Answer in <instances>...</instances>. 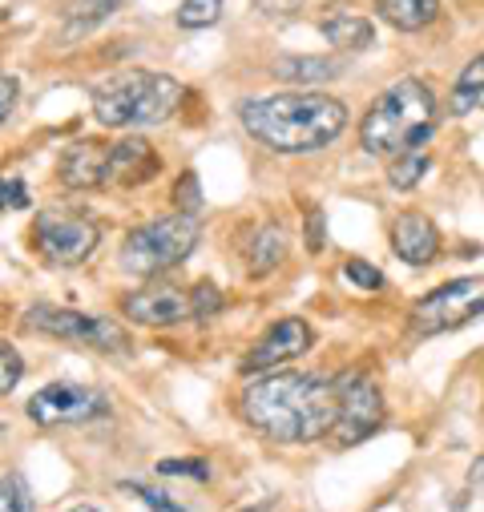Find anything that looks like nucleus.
Listing matches in <instances>:
<instances>
[{
	"instance_id": "1",
	"label": "nucleus",
	"mask_w": 484,
	"mask_h": 512,
	"mask_svg": "<svg viewBox=\"0 0 484 512\" xmlns=\"http://www.w3.org/2000/svg\"><path fill=\"white\" fill-rule=\"evenodd\" d=\"M242 420L275 444H315L335 428V379L267 371L242 392Z\"/></svg>"
},
{
	"instance_id": "2",
	"label": "nucleus",
	"mask_w": 484,
	"mask_h": 512,
	"mask_svg": "<svg viewBox=\"0 0 484 512\" xmlns=\"http://www.w3.org/2000/svg\"><path fill=\"white\" fill-rule=\"evenodd\" d=\"M238 121L255 142L283 154H307L331 146L347 130V105L331 93H271L238 105Z\"/></svg>"
},
{
	"instance_id": "3",
	"label": "nucleus",
	"mask_w": 484,
	"mask_h": 512,
	"mask_svg": "<svg viewBox=\"0 0 484 512\" xmlns=\"http://www.w3.org/2000/svg\"><path fill=\"white\" fill-rule=\"evenodd\" d=\"M436 121H440V109H436L432 89L416 77H404V81L388 85L368 109H363L359 146L376 158L392 162L400 154L420 150L436 134Z\"/></svg>"
},
{
	"instance_id": "4",
	"label": "nucleus",
	"mask_w": 484,
	"mask_h": 512,
	"mask_svg": "<svg viewBox=\"0 0 484 512\" xmlns=\"http://www.w3.org/2000/svg\"><path fill=\"white\" fill-rule=\"evenodd\" d=\"M182 101V85L166 73L126 69L93 85V117L109 130H150L174 117Z\"/></svg>"
},
{
	"instance_id": "5",
	"label": "nucleus",
	"mask_w": 484,
	"mask_h": 512,
	"mask_svg": "<svg viewBox=\"0 0 484 512\" xmlns=\"http://www.w3.org/2000/svg\"><path fill=\"white\" fill-rule=\"evenodd\" d=\"M198 246V218L194 214H166L146 226H134L121 242V267L138 279L166 275L190 259Z\"/></svg>"
},
{
	"instance_id": "6",
	"label": "nucleus",
	"mask_w": 484,
	"mask_h": 512,
	"mask_svg": "<svg viewBox=\"0 0 484 512\" xmlns=\"http://www.w3.org/2000/svg\"><path fill=\"white\" fill-rule=\"evenodd\" d=\"M25 323L41 335H53L61 343H77V347H93L105 355H130V335L121 323L105 319V315H85V311H69V307H49L37 303L25 311Z\"/></svg>"
},
{
	"instance_id": "7",
	"label": "nucleus",
	"mask_w": 484,
	"mask_h": 512,
	"mask_svg": "<svg viewBox=\"0 0 484 512\" xmlns=\"http://www.w3.org/2000/svg\"><path fill=\"white\" fill-rule=\"evenodd\" d=\"M335 428H331V440L339 448H351V444H363L372 432H380L384 416H388V404H384V392L380 383L368 375V371H343L335 379Z\"/></svg>"
},
{
	"instance_id": "8",
	"label": "nucleus",
	"mask_w": 484,
	"mask_h": 512,
	"mask_svg": "<svg viewBox=\"0 0 484 512\" xmlns=\"http://www.w3.org/2000/svg\"><path fill=\"white\" fill-rule=\"evenodd\" d=\"M101 230L93 218L77 214V210H45L33 222V246L45 263L53 267H77L97 250Z\"/></svg>"
},
{
	"instance_id": "9",
	"label": "nucleus",
	"mask_w": 484,
	"mask_h": 512,
	"mask_svg": "<svg viewBox=\"0 0 484 512\" xmlns=\"http://www.w3.org/2000/svg\"><path fill=\"white\" fill-rule=\"evenodd\" d=\"M480 315H484V279H452L412 307V327L420 335H440Z\"/></svg>"
},
{
	"instance_id": "10",
	"label": "nucleus",
	"mask_w": 484,
	"mask_h": 512,
	"mask_svg": "<svg viewBox=\"0 0 484 512\" xmlns=\"http://www.w3.org/2000/svg\"><path fill=\"white\" fill-rule=\"evenodd\" d=\"M29 420L41 428H69V424H93L109 416V396L85 383H49L25 404Z\"/></svg>"
},
{
	"instance_id": "11",
	"label": "nucleus",
	"mask_w": 484,
	"mask_h": 512,
	"mask_svg": "<svg viewBox=\"0 0 484 512\" xmlns=\"http://www.w3.org/2000/svg\"><path fill=\"white\" fill-rule=\"evenodd\" d=\"M121 315L142 327H178V323L194 319V299H190V287L150 283V287H138L121 299Z\"/></svg>"
},
{
	"instance_id": "12",
	"label": "nucleus",
	"mask_w": 484,
	"mask_h": 512,
	"mask_svg": "<svg viewBox=\"0 0 484 512\" xmlns=\"http://www.w3.org/2000/svg\"><path fill=\"white\" fill-rule=\"evenodd\" d=\"M311 343H315V331L303 323V319H279L255 347H251V355L242 359V371L247 375H255V371H279L283 363H291V359H299L303 351H311Z\"/></svg>"
},
{
	"instance_id": "13",
	"label": "nucleus",
	"mask_w": 484,
	"mask_h": 512,
	"mask_svg": "<svg viewBox=\"0 0 484 512\" xmlns=\"http://www.w3.org/2000/svg\"><path fill=\"white\" fill-rule=\"evenodd\" d=\"M158 170H162V158H158V150H154L146 138H121V142H113V150H109L105 186L134 190V186L150 182Z\"/></svg>"
},
{
	"instance_id": "14",
	"label": "nucleus",
	"mask_w": 484,
	"mask_h": 512,
	"mask_svg": "<svg viewBox=\"0 0 484 512\" xmlns=\"http://www.w3.org/2000/svg\"><path fill=\"white\" fill-rule=\"evenodd\" d=\"M392 250L396 259L408 263V267H428L440 259V230L428 214L420 210H408L392 222Z\"/></svg>"
},
{
	"instance_id": "15",
	"label": "nucleus",
	"mask_w": 484,
	"mask_h": 512,
	"mask_svg": "<svg viewBox=\"0 0 484 512\" xmlns=\"http://www.w3.org/2000/svg\"><path fill=\"white\" fill-rule=\"evenodd\" d=\"M109 150H113V146L101 142V138H81V142H73V146L61 154L57 178H61L69 190H97V186H105Z\"/></svg>"
},
{
	"instance_id": "16",
	"label": "nucleus",
	"mask_w": 484,
	"mask_h": 512,
	"mask_svg": "<svg viewBox=\"0 0 484 512\" xmlns=\"http://www.w3.org/2000/svg\"><path fill=\"white\" fill-rule=\"evenodd\" d=\"M283 259H287V230H283L279 222L259 226L255 238H251V246H247V267H251V275L263 279V275H271Z\"/></svg>"
},
{
	"instance_id": "17",
	"label": "nucleus",
	"mask_w": 484,
	"mask_h": 512,
	"mask_svg": "<svg viewBox=\"0 0 484 512\" xmlns=\"http://www.w3.org/2000/svg\"><path fill=\"white\" fill-rule=\"evenodd\" d=\"M319 33L339 49V53H359V49H368L376 41V29L372 21H363V17H351V13H339V17H327L319 25Z\"/></svg>"
},
{
	"instance_id": "18",
	"label": "nucleus",
	"mask_w": 484,
	"mask_h": 512,
	"mask_svg": "<svg viewBox=\"0 0 484 512\" xmlns=\"http://www.w3.org/2000/svg\"><path fill=\"white\" fill-rule=\"evenodd\" d=\"M117 9H121V0H73L65 9V21H61V41H77V37L93 33Z\"/></svg>"
},
{
	"instance_id": "19",
	"label": "nucleus",
	"mask_w": 484,
	"mask_h": 512,
	"mask_svg": "<svg viewBox=\"0 0 484 512\" xmlns=\"http://www.w3.org/2000/svg\"><path fill=\"white\" fill-rule=\"evenodd\" d=\"M380 17L400 33H416L440 17V0H380Z\"/></svg>"
},
{
	"instance_id": "20",
	"label": "nucleus",
	"mask_w": 484,
	"mask_h": 512,
	"mask_svg": "<svg viewBox=\"0 0 484 512\" xmlns=\"http://www.w3.org/2000/svg\"><path fill=\"white\" fill-rule=\"evenodd\" d=\"M271 73L283 77V81H295V85H319V81L339 77L343 65L331 61V57H279L271 65Z\"/></svg>"
},
{
	"instance_id": "21",
	"label": "nucleus",
	"mask_w": 484,
	"mask_h": 512,
	"mask_svg": "<svg viewBox=\"0 0 484 512\" xmlns=\"http://www.w3.org/2000/svg\"><path fill=\"white\" fill-rule=\"evenodd\" d=\"M480 97H484V53L472 57V61L460 69V77H456V85H452V113L476 109Z\"/></svg>"
},
{
	"instance_id": "22",
	"label": "nucleus",
	"mask_w": 484,
	"mask_h": 512,
	"mask_svg": "<svg viewBox=\"0 0 484 512\" xmlns=\"http://www.w3.org/2000/svg\"><path fill=\"white\" fill-rule=\"evenodd\" d=\"M428 174V154L424 150H412V154H400L388 162V182L392 190H416V182Z\"/></svg>"
},
{
	"instance_id": "23",
	"label": "nucleus",
	"mask_w": 484,
	"mask_h": 512,
	"mask_svg": "<svg viewBox=\"0 0 484 512\" xmlns=\"http://www.w3.org/2000/svg\"><path fill=\"white\" fill-rule=\"evenodd\" d=\"M0 512H37L33 488L21 472H5L0 476Z\"/></svg>"
},
{
	"instance_id": "24",
	"label": "nucleus",
	"mask_w": 484,
	"mask_h": 512,
	"mask_svg": "<svg viewBox=\"0 0 484 512\" xmlns=\"http://www.w3.org/2000/svg\"><path fill=\"white\" fill-rule=\"evenodd\" d=\"M222 5L226 0H182L178 5V29H210L218 17H222Z\"/></svg>"
},
{
	"instance_id": "25",
	"label": "nucleus",
	"mask_w": 484,
	"mask_h": 512,
	"mask_svg": "<svg viewBox=\"0 0 484 512\" xmlns=\"http://www.w3.org/2000/svg\"><path fill=\"white\" fill-rule=\"evenodd\" d=\"M121 492H130V496H138L150 512H186L166 488H158V484H142V480H121Z\"/></svg>"
},
{
	"instance_id": "26",
	"label": "nucleus",
	"mask_w": 484,
	"mask_h": 512,
	"mask_svg": "<svg viewBox=\"0 0 484 512\" xmlns=\"http://www.w3.org/2000/svg\"><path fill=\"white\" fill-rule=\"evenodd\" d=\"M21 375H25V359L0 339V400H5L17 383H21Z\"/></svg>"
},
{
	"instance_id": "27",
	"label": "nucleus",
	"mask_w": 484,
	"mask_h": 512,
	"mask_svg": "<svg viewBox=\"0 0 484 512\" xmlns=\"http://www.w3.org/2000/svg\"><path fill=\"white\" fill-rule=\"evenodd\" d=\"M190 299H194V319H214L222 307H226V299H222V291L214 287V283H194L190 287Z\"/></svg>"
},
{
	"instance_id": "28",
	"label": "nucleus",
	"mask_w": 484,
	"mask_h": 512,
	"mask_svg": "<svg viewBox=\"0 0 484 512\" xmlns=\"http://www.w3.org/2000/svg\"><path fill=\"white\" fill-rule=\"evenodd\" d=\"M343 275H347L359 291H384V271L372 267V263H363V259H347V263H343Z\"/></svg>"
},
{
	"instance_id": "29",
	"label": "nucleus",
	"mask_w": 484,
	"mask_h": 512,
	"mask_svg": "<svg viewBox=\"0 0 484 512\" xmlns=\"http://www.w3.org/2000/svg\"><path fill=\"white\" fill-rule=\"evenodd\" d=\"M174 206L178 214H194L202 206V194H198V174H182V182L174 186Z\"/></svg>"
},
{
	"instance_id": "30",
	"label": "nucleus",
	"mask_w": 484,
	"mask_h": 512,
	"mask_svg": "<svg viewBox=\"0 0 484 512\" xmlns=\"http://www.w3.org/2000/svg\"><path fill=\"white\" fill-rule=\"evenodd\" d=\"M29 206V190L21 178H0V214L5 210H25Z\"/></svg>"
},
{
	"instance_id": "31",
	"label": "nucleus",
	"mask_w": 484,
	"mask_h": 512,
	"mask_svg": "<svg viewBox=\"0 0 484 512\" xmlns=\"http://www.w3.org/2000/svg\"><path fill=\"white\" fill-rule=\"evenodd\" d=\"M158 472H162V476H190V480H198V484L210 476L206 460H162Z\"/></svg>"
},
{
	"instance_id": "32",
	"label": "nucleus",
	"mask_w": 484,
	"mask_h": 512,
	"mask_svg": "<svg viewBox=\"0 0 484 512\" xmlns=\"http://www.w3.org/2000/svg\"><path fill=\"white\" fill-rule=\"evenodd\" d=\"M17 97H21V81L17 77H0V125H5V117L13 113Z\"/></svg>"
},
{
	"instance_id": "33",
	"label": "nucleus",
	"mask_w": 484,
	"mask_h": 512,
	"mask_svg": "<svg viewBox=\"0 0 484 512\" xmlns=\"http://www.w3.org/2000/svg\"><path fill=\"white\" fill-rule=\"evenodd\" d=\"M255 9L267 17H291L303 9V0H255Z\"/></svg>"
},
{
	"instance_id": "34",
	"label": "nucleus",
	"mask_w": 484,
	"mask_h": 512,
	"mask_svg": "<svg viewBox=\"0 0 484 512\" xmlns=\"http://www.w3.org/2000/svg\"><path fill=\"white\" fill-rule=\"evenodd\" d=\"M307 250L311 254L323 250V214L319 210H311V218H307Z\"/></svg>"
},
{
	"instance_id": "35",
	"label": "nucleus",
	"mask_w": 484,
	"mask_h": 512,
	"mask_svg": "<svg viewBox=\"0 0 484 512\" xmlns=\"http://www.w3.org/2000/svg\"><path fill=\"white\" fill-rule=\"evenodd\" d=\"M468 488L484 496V456H476V464L468 468Z\"/></svg>"
},
{
	"instance_id": "36",
	"label": "nucleus",
	"mask_w": 484,
	"mask_h": 512,
	"mask_svg": "<svg viewBox=\"0 0 484 512\" xmlns=\"http://www.w3.org/2000/svg\"><path fill=\"white\" fill-rule=\"evenodd\" d=\"M69 512H101V508H93V504H77V508H69Z\"/></svg>"
},
{
	"instance_id": "37",
	"label": "nucleus",
	"mask_w": 484,
	"mask_h": 512,
	"mask_svg": "<svg viewBox=\"0 0 484 512\" xmlns=\"http://www.w3.org/2000/svg\"><path fill=\"white\" fill-rule=\"evenodd\" d=\"M242 512H259V508H242Z\"/></svg>"
},
{
	"instance_id": "38",
	"label": "nucleus",
	"mask_w": 484,
	"mask_h": 512,
	"mask_svg": "<svg viewBox=\"0 0 484 512\" xmlns=\"http://www.w3.org/2000/svg\"><path fill=\"white\" fill-rule=\"evenodd\" d=\"M0 25H5V13H0Z\"/></svg>"
}]
</instances>
